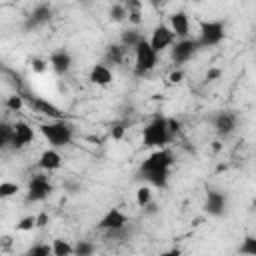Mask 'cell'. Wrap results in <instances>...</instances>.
Returning a JSON list of instances; mask_svg holds the SVG:
<instances>
[{
  "label": "cell",
  "instance_id": "6da1fadb",
  "mask_svg": "<svg viewBox=\"0 0 256 256\" xmlns=\"http://www.w3.org/2000/svg\"><path fill=\"white\" fill-rule=\"evenodd\" d=\"M174 164V154L168 148L162 150H154L152 154H148L140 168H138V178L148 182L150 186L156 188H166L168 186V178H170V168Z\"/></svg>",
  "mask_w": 256,
  "mask_h": 256
},
{
  "label": "cell",
  "instance_id": "7a4b0ae2",
  "mask_svg": "<svg viewBox=\"0 0 256 256\" xmlns=\"http://www.w3.org/2000/svg\"><path fill=\"white\" fill-rule=\"evenodd\" d=\"M172 134H170V128H168V118L162 116V114H156L142 130V144L146 148H156V150H162L166 148L170 142H172Z\"/></svg>",
  "mask_w": 256,
  "mask_h": 256
},
{
  "label": "cell",
  "instance_id": "3957f363",
  "mask_svg": "<svg viewBox=\"0 0 256 256\" xmlns=\"http://www.w3.org/2000/svg\"><path fill=\"white\" fill-rule=\"evenodd\" d=\"M40 134L52 144V148H64L74 140V128L66 120H52L40 124Z\"/></svg>",
  "mask_w": 256,
  "mask_h": 256
},
{
  "label": "cell",
  "instance_id": "277c9868",
  "mask_svg": "<svg viewBox=\"0 0 256 256\" xmlns=\"http://www.w3.org/2000/svg\"><path fill=\"white\" fill-rule=\"evenodd\" d=\"M156 64H158V54L154 52V48L150 46V42L144 38L136 46V50H134V74L138 78H142L148 72H152L156 68Z\"/></svg>",
  "mask_w": 256,
  "mask_h": 256
},
{
  "label": "cell",
  "instance_id": "5b68a950",
  "mask_svg": "<svg viewBox=\"0 0 256 256\" xmlns=\"http://www.w3.org/2000/svg\"><path fill=\"white\" fill-rule=\"evenodd\" d=\"M226 36V24L222 20H202L200 32H198V44L200 48H212L218 46Z\"/></svg>",
  "mask_w": 256,
  "mask_h": 256
},
{
  "label": "cell",
  "instance_id": "8992f818",
  "mask_svg": "<svg viewBox=\"0 0 256 256\" xmlns=\"http://www.w3.org/2000/svg\"><path fill=\"white\" fill-rule=\"evenodd\" d=\"M210 122H212V128L216 132V136L220 140H226L230 138L236 128H238V116L232 112V110H218L210 116Z\"/></svg>",
  "mask_w": 256,
  "mask_h": 256
},
{
  "label": "cell",
  "instance_id": "52a82bcc",
  "mask_svg": "<svg viewBox=\"0 0 256 256\" xmlns=\"http://www.w3.org/2000/svg\"><path fill=\"white\" fill-rule=\"evenodd\" d=\"M54 186L48 178L46 172L42 174H34L28 180V188H26V202H44L50 194H52Z\"/></svg>",
  "mask_w": 256,
  "mask_h": 256
},
{
  "label": "cell",
  "instance_id": "ba28073f",
  "mask_svg": "<svg viewBox=\"0 0 256 256\" xmlns=\"http://www.w3.org/2000/svg\"><path fill=\"white\" fill-rule=\"evenodd\" d=\"M200 50V44H198V38H184V40H176V44L172 46L170 50V58L176 66L192 60V56Z\"/></svg>",
  "mask_w": 256,
  "mask_h": 256
},
{
  "label": "cell",
  "instance_id": "9c48e42d",
  "mask_svg": "<svg viewBox=\"0 0 256 256\" xmlns=\"http://www.w3.org/2000/svg\"><path fill=\"white\" fill-rule=\"evenodd\" d=\"M148 42H150V46L154 48V52L160 54V52H164L166 48H172V46L176 44V34L172 32V28H170L168 24H156Z\"/></svg>",
  "mask_w": 256,
  "mask_h": 256
},
{
  "label": "cell",
  "instance_id": "30bf717a",
  "mask_svg": "<svg viewBox=\"0 0 256 256\" xmlns=\"http://www.w3.org/2000/svg\"><path fill=\"white\" fill-rule=\"evenodd\" d=\"M226 210H228V196L222 190L210 188L206 192V198H204V212L214 216V218H220L226 214Z\"/></svg>",
  "mask_w": 256,
  "mask_h": 256
},
{
  "label": "cell",
  "instance_id": "8fae6325",
  "mask_svg": "<svg viewBox=\"0 0 256 256\" xmlns=\"http://www.w3.org/2000/svg\"><path fill=\"white\" fill-rule=\"evenodd\" d=\"M128 224H130V220H128V216H126L122 210H118V208H110V210L100 218V222L96 224V228L104 234V232H110V230L124 228V226H128Z\"/></svg>",
  "mask_w": 256,
  "mask_h": 256
},
{
  "label": "cell",
  "instance_id": "7c38bea8",
  "mask_svg": "<svg viewBox=\"0 0 256 256\" xmlns=\"http://www.w3.org/2000/svg\"><path fill=\"white\" fill-rule=\"evenodd\" d=\"M52 6L50 4H38L34 6V10L26 16V22H24V28L26 30H34V28H40L44 24H48L52 20Z\"/></svg>",
  "mask_w": 256,
  "mask_h": 256
},
{
  "label": "cell",
  "instance_id": "4fadbf2b",
  "mask_svg": "<svg viewBox=\"0 0 256 256\" xmlns=\"http://www.w3.org/2000/svg\"><path fill=\"white\" fill-rule=\"evenodd\" d=\"M28 104H30V108H32L36 114H40V116H48V118H52V120H62V112H60V108H58L56 104L48 102L46 98H40V96H28Z\"/></svg>",
  "mask_w": 256,
  "mask_h": 256
},
{
  "label": "cell",
  "instance_id": "5bb4252c",
  "mask_svg": "<svg viewBox=\"0 0 256 256\" xmlns=\"http://www.w3.org/2000/svg\"><path fill=\"white\" fill-rule=\"evenodd\" d=\"M34 140V130L28 122L18 120L14 122V140H12V150H22Z\"/></svg>",
  "mask_w": 256,
  "mask_h": 256
},
{
  "label": "cell",
  "instance_id": "9a60e30c",
  "mask_svg": "<svg viewBox=\"0 0 256 256\" xmlns=\"http://www.w3.org/2000/svg\"><path fill=\"white\" fill-rule=\"evenodd\" d=\"M168 26L176 34V38H180V40L190 38V20H188V14L184 10H178V12L170 14V24Z\"/></svg>",
  "mask_w": 256,
  "mask_h": 256
},
{
  "label": "cell",
  "instance_id": "2e32d148",
  "mask_svg": "<svg viewBox=\"0 0 256 256\" xmlns=\"http://www.w3.org/2000/svg\"><path fill=\"white\" fill-rule=\"evenodd\" d=\"M38 168L44 170L46 174L48 172H54V170H60L62 168V156L56 148H46L40 158H38Z\"/></svg>",
  "mask_w": 256,
  "mask_h": 256
},
{
  "label": "cell",
  "instance_id": "e0dca14e",
  "mask_svg": "<svg viewBox=\"0 0 256 256\" xmlns=\"http://www.w3.org/2000/svg\"><path fill=\"white\" fill-rule=\"evenodd\" d=\"M50 68L56 72V74H66L70 68H72V56H70V52L68 50H54L52 54H50Z\"/></svg>",
  "mask_w": 256,
  "mask_h": 256
},
{
  "label": "cell",
  "instance_id": "ac0fdd59",
  "mask_svg": "<svg viewBox=\"0 0 256 256\" xmlns=\"http://www.w3.org/2000/svg\"><path fill=\"white\" fill-rule=\"evenodd\" d=\"M88 80H90L92 84H96V86H108V84H112L114 76H112V70L102 62V64H94V66L90 68Z\"/></svg>",
  "mask_w": 256,
  "mask_h": 256
},
{
  "label": "cell",
  "instance_id": "d6986e66",
  "mask_svg": "<svg viewBox=\"0 0 256 256\" xmlns=\"http://www.w3.org/2000/svg\"><path fill=\"white\" fill-rule=\"evenodd\" d=\"M124 56H126V50L122 48L120 42H118V44H108V46H106V52H104V64H106L108 68H110V66H118V64H122Z\"/></svg>",
  "mask_w": 256,
  "mask_h": 256
},
{
  "label": "cell",
  "instance_id": "ffe728a7",
  "mask_svg": "<svg viewBox=\"0 0 256 256\" xmlns=\"http://www.w3.org/2000/svg\"><path fill=\"white\" fill-rule=\"evenodd\" d=\"M144 40V36L138 32V30H124L122 34H120V44H122V48L124 50H136V46L140 44Z\"/></svg>",
  "mask_w": 256,
  "mask_h": 256
},
{
  "label": "cell",
  "instance_id": "44dd1931",
  "mask_svg": "<svg viewBox=\"0 0 256 256\" xmlns=\"http://www.w3.org/2000/svg\"><path fill=\"white\" fill-rule=\"evenodd\" d=\"M52 256H74V246L64 238H54Z\"/></svg>",
  "mask_w": 256,
  "mask_h": 256
},
{
  "label": "cell",
  "instance_id": "7402d4cb",
  "mask_svg": "<svg viewBox=\"0 0 256 256\" xmlns=\"http://www.w3.org/2000/svg\"><path fill=\"white\" fill-rule=\"evenodd\" d=\"M238 254L240 256H256V236L254 234H246L238 246Z\"/></svg>",
  "mask_w": 256,
  "mask_h": 256
},
{
  "label": "cell",
  "instance_id": "603a6c76",
  "mask_svg": "<svg viewBox=\"0 0 256 256\" xmlns=\"http://www.w3.org/2000/svg\"><path fill=\"white\" fill-rule=\"evenodd\" d=\"M12 140H14V124L2 122L0 124V146L2 148H12Z\"/></svg>",
  "mask_w": 256,
  "mask_h": 256
},
{
  "label": "cell",
  "instance_id": "cb8c5ba5",
  "mask_svg": "<svg viewBox=\"0 0 256 256\" xmlns=\"http://www.w3.org/2000/svg\"><path fill=\"white\" fill-rule=\"evenodd\" d=\"M132 234V226H124V228H118V230H110V232H104V238L106 240H114V242H126Z\"/></svg>",
  "mask_w": 256,
  "mask_h": 256
},
{
  "label": "cell",
  "instance_id": "d4e9b609",
  "mask_svg": "<svg viewBox=\"0 0 256 256\" xmlns=\"http://www.w3.org/2000/svg\"><path fill=\"white\" fill-rule=\"evenodd\" d=\"M96 244L92 240H78L74 244V256H94Z\"/></svg>",
  "mask_w": 256,
  "mask_h": 256
},
{
  "label": "cell",
  "instance_id": "484cf974",
  "mask_svg": "<svg viewBox=\"0 0 256 256\" xmlns=\"http://www.w3.org/2000/svg\"><path fill=\"white\" fill-rule=\"evenodd\" d=\"M24 256H52V244H42V242H38V244L30 246V248L24 252Z\"/></svg>",
  "mask_w": 256,
  "mask_h": 256
},
{
  "label": "cell",
  "instance_id": "4316f807",
  "mask_svg": "<svg viewBox=\"0 0 256 256\" xmlns=\"http://www.w3.org/2000/svg\"><path fill=\"white\" fill-rule=\"evenodd\" d=\"M108 16H110L112 22H122V20L128 18V10H126L124 4H112V8L108 10Z\"/></svg>",
  "mask_w": 256,
  "mask_h": 256
},
{
  "label": "cell",
  "instance_id": "83f0119b",
  "mask_svg": "<svg viewBox=\"0 0 256 256\" xmlns=\"http://www.w3.org/2000/svg\"><path fill=\"white\" fill-rule=\"evenodd\" d=\"M150 202H152V192H150V188H148V186H140V188L136 190V204H138V208H146Z\"/></svg>",
  "mask_w": 256,
  "mask_h": 256
},
{
  "label": "cell",
  "instance_id": "f1b7e54d",
  "mask_svg": "<svg viewBox=\"0 0 256 256\" xmlns=\"http://www.w3.org/2000/svg\"><path fill=\"white\" fill-rule=\"evenodd\" d=\"M22 106H24V96H22V94L16 92V94L8 96V100H6V108H8L10 112H20Z\"/></svg>",
  "mask_w": 256,
  "mask_h": 256
},
{
  "label": "cell",
  "instance_id": "f546056e",
  "mask_svg": "<svg viewBox=\"0 0 256 256\" xmlns=\"http://www.w3.org/2000/svg\"><path fill=\"white\" fill-rule=\"evenodd\" d=\"M126 130H128V122H126V120H118V122L112 124V128H110V136H112L114 140H122L124 134H126Z\"/></svg>",
  "mask_w": 256,
  "mask_h": 256
},
{
  "label": "cell",
  "instance_id": "4dcf8cb0",
  "mask_svg": "<svg viewBox=\"0 0 256 256\" xmlns=\"http://www.w3.org/2000/svg\"><path fill=\"white\" fill-rule=\"evenodd\" d=\"M34 228H36V216H34V214L24 216V218L16 224V230H20V232H28V230H34Z\"/></svg>",
  "mask_w": 256,
  "mask_h": 256
},
{
  "label": "cell",
  "instance_id": "1f68e13d",
  "mask_svg": "<svg viewBox=\"0 0 256 256\" xmlns=\"http://www.w3.org/2000/svg\"><path fill=\"white\" fill-rule=\"evenodd\" d=\"M18 190H20L18 184H14V182H2V184H0V198H10V196H14Z\"/></svg>",
  "mask_w": 256,
  "mask_h": 256
},
{
  "label": "cell",
  "instance_id": "d6a6232c",
  "mask_svg": "<svg viewBox=\"0 0 256 256\" xmlns=\"http://www.w3.org/2000/svg\"><path fill=\"white\" fill-rule=\"evenodd\" d=\"M46 68H48V62H46V60H42V58H34V60H32V70H34V72L42 74Z\"/></svg>",
  "mask_w": 256,
  "mask_h": 256
},
{
  "label": "cell",
  "instance_id": "836d02e7",
  "mask_svg": "<svg viewBox=\"0 0 256 256\" xmlns=\"http://www.w3.org/2000/svg\"><path fill=\"white\" fill-rule=\"evenodd\" d=\"M124 6H126V10H128V14H132V12H142V2H138V0H128V2H124Z\"/></svg>",
  "mask_w": 256,
  "mask_h": 256
},
{
  "label": "cell",
  "instance_id": "e575fe53",
  "mask_svg": "<svg viewBox=\"0 0 256 256\" xmlns=\"http://www.w3.org/2000/svg\"><path fill=\"white\" fill-rule=\"evenodd\" d=\"M64 188H66V192H68V194H78L82 186H80V182H72V180H66V182H64Z\"/></svg>",
  "mask_w": 256,
  "mask_h": 256
},
{
  "label": "cell",
  "instance_id": "d590c367",
  "mask_svg": "<svg viewBox=\"0 0 256 256\" xmlns=\"http://www.w3.org/2000/svg\"><path fill=\"white\" fill-rule=\"evenodd\" d=\"M168 128H170V134H172V138L180 132V122L176 120V118H168Z\"/></svg>",
  "mask_w": 256,
  "mask_h": 256
},
{
  "label": "cell",
  "instance_id": "8d00e7d4",
  "mask_svg": "<svg viewBox=\"0 0 256 256\" xmlns=\"http://www.w3.org/2000/svg\"><path fill=\"white\" fill-rule=\"evenodd\" d=\"M182 78H184V72H182V70H174V72H170V76H168V82H172V84H178Z\"/></svg>",
  "mask_w": 256,
  "mask_h": 256
},
{
  "label": "cell",
  "instance_id": "74e56055",
  "mask_svg": "<svg viewBox=\"0 0 256 256\" xmlns=\"http://www.w3.org/2000/svg\"><path fill=\"white\" fill-rule=\"evenodd\" d=\"M48 224V212H40L36 216V228H44Z\"/></svg>",
  "mask_w": 256,
  "mask_h": 256
},
{
  "label": "cell",
  "instance_id": "f35d334b",
  "mask_svg": "<svg viewBox=\"0 0 256 256\" xmlns=\"http://www.w3.org/2000/svg\"><path fill=\"white\" fill-rule=\"evenodd\" d=\"M158 256H182V250H180V248H170V250L160 252Z\"/></svg>",
  "mask_w": 256,
  "mask_h": 256
},
{
  "label": "cell",
  "instance_id": "ab89813d",
  "mask_svg": "<svg viewBox=\"0 0 256 256\" xmlns=\"http://www.w3.org/2000/svg\"><path fill=\"white\" fill-rule=\"evenodd\" d=\"M128 20H130L132 24H140V22H142V12H132V14H128Z\"/></svg>",
  "mask_w": 256,
  "mask_h": 256
},
{
  "label": "cell",
  "instance_id": "60d3db41",
  "mask_svg": "<svg viewBox=\"0 0 256 256\" xmlns=\"http://www.w3.org/2000/svg\"><path fill=\"white\" fill-rule=\"evenodd\" d=\"M142 210H144V214H148V216H152V214H156V212H158V206H156L154 202H150V204H148L146 208H142Z\"/></svg>",
  "mask_w": 256,
  "mask_h": 256
},
{
  "label": "cell",
  "instance_id": "b9f144b4",
  "mask_svg": "<svg viewBox=\"0 0 256 256\" xmlns=\"http://www.w3.org/2000/svg\"><path fill=\"white\" fill-rule=\"evenodd\" d=\"M220 76V70L218 68H212V70H208V74H206V80H216Z\"/></svg>",
  "mask_w": 256,
  "mask_h": 256
},
{
  "label": "cell",
  "instance_id": "7bdbcfd3",
  "mask_svg": "<svg viewBox=\"0 0 256 256\" xmlns=\"http://www.w3.org/2000/svg\"><path fill=\"white\" fill-rule=\"evenodd\" d=\"M220 148H222V142H220V140H216V142L212 144V150H214V152H218Z\"/></svg>",
  "mask_w": 256,
  "mask_h": 256
},
{
  "label": "cell",
  "instance_id": "ee69618b",
  "mask_svg": "<svg viewBox=\"0 0 256 256\" xmlns=\"http://www.w3.org/2000/svg\"><path fill=\"white\" fill-rule=\"evenodd\" d=\"M252 208L256 210V196H254V200H252Z\"/></svg>",
  "mask_w": 256,
  "mask_h": 256
}]
</instances>
